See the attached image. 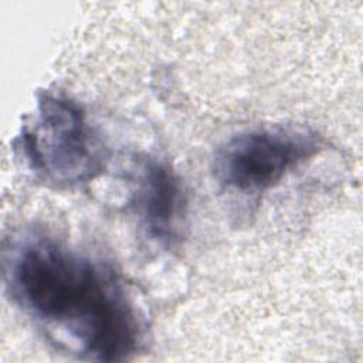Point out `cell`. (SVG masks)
Returning a JSON list of instances; mask_svg holds the SVG:
<instances>
[{
  "label": "cell",
  "instance_id": "cell-3",
  "mask_svg": "<svg viewBox=\"0 0 363 363\" xmlns=\"http://www.w3.org/2000/svg\"><path fill=\"white\" fill-rule=\"evenodd\" d=\"M319 136L295 126H262L221 145L213 159L216 180L225 189L255 194L275 186L289 170L315 156Z\"/></svg>",
  "mask_w": 363,
  "mask_h": 363
},
{
  "label": "cell",
  "instance_id": "cell-1",
  "mask_svg": "<svg viewBox=\"0 0 363 363\" xmlns=\"http://www.w3.org/2000/svg\"><path fill=\"white\" fill-rule=\"evenodd\" d=\"M4 281L16 305L79 357L122 362L139 349L140 318L111 265L27 233L6 250Z\"/></svg>",
  "mask_w": 363,
  "mask_h": 363
},
{
  "label": "cell",
  "instance_id": "cell-4",
  "mask_svg": "<svg viewBox=\"0 0 363 363\" xmlns=\"http://www.w3.org/2000/svg\"><path fill=\"white\" fill-rule=\"evenodd\" d=\"M133 197L146 234L157 242L172 244L184 217L186 199L170 167L156 159L142 160Z\"/></svg>",
  "mask_w": 363,
  "mask_h": 363
},
{
  "label": "cell",
  "instance_id": "cell-2",
  "mask_svg": "<svg viewBox=\"0 0 363 363\" xmlns=\"http://www.w3.org/2000/svg\"><path fill=\"white\" fill-rule=\"evenodd\" d=\"M16 146L27 166L55 186L86 182L102 167L101 147L86 113L58 92L38 96L34 116L21 126Z\"/></svg>",
  "mask_w": 363,
  "mask_h": 363
}]
</instances>
